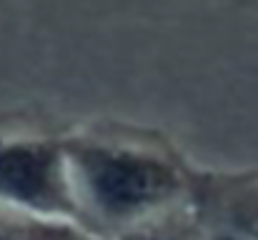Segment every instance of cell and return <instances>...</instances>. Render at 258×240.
I'll list each match as a JSON object with an SVG mask.
<instances>
[{"mask_svg": "<svg viewBox=\"0 0 258 240\" xmlns=\"http://www.w3.org/2000/svg\"><path fill=\"white\" fill-rule=\"evenodd\" d=\"M76 223L98 240H120L193 203L198 170L161 130L93 120L63 133Z\"/></svg>", "mask_w": 258, "mask_h": 240, "instance_id": "obj_1", "label": "cell"}, {"mask_svg": "<svg viewBox=\"0 0 258 240\" xmlns=\"http://www.w3.org/2000/svg\"><path fill=\"white\" fill-rule=\"evenodd\" d=\"M63 133L33 115H0V208L78 228Z\"/></svg>", "mask_w": 258, "mask_h": 240, "instance_id": "obj_2", "label": "cell"}, {"mask_svg": "<svg viewBox=\"0 0 258 240\" xmlns=\"http://www.w3.org/2000/svg\"><path fill=\"white\" fill-rule=\"evenodd\" d=\"M193 208L206 240H258V183L251 175L198 170Z\"/></svg>", "mask_w": 258, "mask_h": 240, "instance_id": "obj_3", "label": "cell"}, {"mask_svg": "<svg viewBox=\"0 0 258 240\" xmlns=\"http://www.w3.org/2000/svg\"><path fill=\"white\" fill-rule=\"evenodd\" d=\"M120 240H206L193 203L148 220Z\"/></svg>", "mask_w": 258, "mask_h": 240, "instance_id": "obj_4", "label": "cell"}, {"mask_svg": "<svg viewBox=\"0 0 258 240\" xmlns=\"http://www.w3.org/2000/svg\"><path fill=\"white\" fill-rule=\"evenodd\" d=\"M71 228L76 225L53 223L30 213L0 208V240H60Z\"/></svg>", "mask_w": 258, "mask_h": 240, "instance_id": "obj_5", "label": "cell"}, {"mask_svg": "<svg viewBox=\"0 0 258 240\" xmlns=\"http://www.w3.org/2000/svg\"><path fill=\"white\" fill-rule=\"evenodd\" d=\"M60 240H98V238H93V235H88L86 230H81V228H71L66 235Z\"/></svg>", "mask_w": 258, "mask_h": 240, "instance_id": "obj_6", "label": "cell"}]
</instances>
